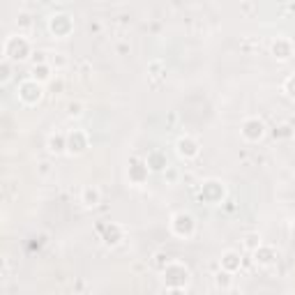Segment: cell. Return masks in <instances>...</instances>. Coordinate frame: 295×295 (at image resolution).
Returning a JSON list of instances; mask_svg holds the SVG:
<instances>
[{"label": "cell", "instance_id": "cell-33", "mask_svg": "<svg viewBox=\"0 0 295 295\" xmlns=\"http://www.w3.org/2000/svg\"><path fill=\"white\" fill-rule=\"evenodd\" d=\"M143 268H145V263H134V265H132V270H134V272H141Z\"/></svg>", "mask_w": 295, "mask_h": 295}, {"label": "cell", "instance_id": "cell-21", "mask_svg": "<svg viewBox=\"0 0 295 295\" xmlns=\"http://www.w3.org/2000/svg\"><path fill=\"white\" fill-rule=\"evenodd\" d=\"M65 111H67V115H69V118H81V115H83V111H85V104L81 102V99H72V102H67Z\"/></svg>", "mask_w": 295, "mask_h": 295}, {"label": "cell", "instance_id": "cell-9", "mask_svg": "<svg viewBox=\"0 0 295 295\" xmlns=\"http://www.w3.org/2000/svg\"><path fill=\"white\" fill-rule=\"evenodd\" d=\"M90 145V139L83 129H74V132L67 134V152L69 155H83Z\"/></svg>", "mask_w": 295, "mask_h": 295}, {"label": "cell", "instance_id": "cell-17", "mask_svg": "<svg viewBox=\"0 0 295 295\" xmlns=\"http://www.w3.org/2000/svg\"><path fill=\"white\" fill-rule=\"evenodd\" d=\"M145 166L152 169V171H166L171 164L166 162V155H164L162 150H152V152H148V157H145Z\"/></svg>", "mask_w": 295, "mask_h": 295}, {"label": "cell", "instance_id": "cell-2", "mask_svg": "<svg viewBox=\"0 0 295 295\" xmlns=\"http://www.w3.org/2000/svg\"><path fill=\"white\" fill-rule=\"evenodd\" d=\"M16 97H18V102L25 104V106H35V104L44 97V85L39 83V81L28 76V78H23V81H18Z\"/></svg>", "mask_w": 295, "mask_h": 295}, {"label": "cell", "instance_id": "cell-27", "mask_svg": "<svg viewBox=\"0 0 295 295\" xmlns=\"http://www.w3.org/2000/svg\"><path fill=\"white\" fill-rule=\"evenodd\" d=\"M115 51H118V55H127L132 51V44L127 42V39H120V42L115 44Z\"/></svg>", "mask_w": 295, "mask_h": 295}, {"label": "cell", "instance_id": "cell-10", "mask_svg": "<svg viewBox=\"0 0 295 295\" xmlns=\"http://www.w3.org/2000/svg\"><path fill=\"white\" fill-rule=\"evenodd\" d=\"M272 55L277 58V60H291V55H293V42H291L289 37H275L272 39V46H270Z\"/></svg>", "mask_w": 295, "mask_h": 295}, {"label": "cell", "instance_id": "cell-6", "mask_svg": "<svg viewBox=\"0 0 295 295\" xmlns=\"http://www.w3.org/2000/svg\"><path fill=\"white\" fill-rule=\"evenodd\" d=\"M48 30L51 35H55L58 39H65L74 32V21L67 12H55L48 16Z\"/></svg>", "mask_w": 295, "mask_h": 295}, {"label": "cell", "instance_id": "cell-29", "mask_svg": "<svg viewBox=\"0 0 295 295\" xmlns=\"http://www.w3.org/2000/svg\"><path fill=\"white\" fill-rule=\"evenodd\" d=\"M9 76H12V60L2 58V81H7Z\"/></svg>", "mask_w": 295, "mask_h": 295}, {"label": "cell", "instance_id": "cell-19", "mask_svg": "<svg viewBox=\"0 0 295 295\" xmlns=\"http://www.w3.org/2000/svg\"><path fill=\"white\" fill-rule=\"evenodd\" d=\"M261 245H263V240H261V235L259 233H245V238H242V247L247 249V252H256V249L261 247Z\"/></svg>", "mask_w": 295, "mask_h": 295}, {"label": "cell", "instance_id": "cell-5", "mask_svg": "<svg viewBox=\"0 0 295 295\" xmlns=\"http://www.w3.org/2000/svg\"><path fill=\"white\" fill-rule=\"evenodd\" d=\"M240 136L247 143H259L261 139L265 136V122L261 120L259 115H249V118H245L240 125Z\"/></svg>", "mask_w": 295, "mask_h": 295}, {"label": "cell", "instance_id": "cell-24", "mask_svg": "<svg viewBox=\"0 0 295 295\" xmlns=\"http://www.w3.org/2000/svg\"><path fill=\"white\" fill-rule=\"evenodd\" d=\"M35 169H37V175H39V178H48V175L53 173V166H51L48 159H39Z\"/></svg>", "mask_w": 295, "mask_h": 295}, {"label": "cell", "instance_id": "cell-32", "mask_svg": "<svg viewBox=\"0 0 295 295\" xmlns=\"http://www.w3.org/2000/svg\"><path fill=\"white\" fill-rule=\"evenodd\" d=\"M226 295H245V293H242L240 289H235V286H233V289H229V291H226Z\"/></svg>", "mask_w": 295, "mask_h": 295}, {"label": "cell", "instance_id": "cell-8", "mask_svg": "<svg viewBox=\"0 0 295 295\" xmlns=\"http://www.w3.org/2000/svg\"><path fill=\"white\" fill-rule=\"evenodd\" d=\"M175 152H178V155H180L185 162H189V159H196V157L201 155L199 139H194V136H189V134L180 136V139L175 141Z\"/></svg>", "mask_w": 295, "mask_h": 295}, {"label": "cell", "instance_id": "cell-34", "mask_svg": "<svg viewBox=\"0 0 295 295\" xmlns=\"http://www.w3.org/2000/svg\"><path fill=\"white\" fill-rule=\"evenodd\" d=\"M175 120H178V115H175V111H171V113H169V125H173Z\"/></svg>", "mask_w": 295, "mask_h": 295}, {"label": "cell", "instance_id": "cell-22", "mask_svg": "<svg viewBox=\"0 0 295 295\" xmlns=\"http://www.w3.org/2000/svg\"><path fill=\"white\" fill-rule=\"evenodd\" d=\"M148 74H150L152 78H162L164 74H166V65H164V60H150L148 62Z\"/></svg>", "mask_w": 295, "mask_h": 295}, {"label": "cell", "instance_id": "cell-35", "mask_svg": "<svg viewBox=\"0 0 295 295\" xmlns=\"http://www.w3.org/2000/svg\"><path fill=\"white\" fill-rule=\"evenodd\" d=\"M127 18H129L127 14H120V16H118V23H120V25H125V23H127Z\"/></svg>", "mask_w": 295, "mask_h": 295}, {"label": "cell", "instance_id": "cell-11", "mask_svg": "<svg viewBox=\"0 0 295 295\" xmlns=\"http://www.w3.org/2000/svg\"><path fill=\"white\" fill-rule=\"evenodd\" d=\"M219 265H222V270L231 272V275H235V272L242 268V256L240 252H235V249H226V252L222 254V259H219Z\"/></svg>", "mask_w": 295, "mask_h": 295}, {"label": "cell", "instance_id": "cell-14", "mask_svg": "<svg viewBox=\"0 0 295 295\" xmlns=\"http://www.w3.org/2000/svg\"><path fill=\"white\" fill-rule=\"evenodd\" d=\"M275 261H277V249L272 247V245H261V247L254 252V263L256 265L268 268V265H272Z\"/></svg>", "mask_w": 295, "mask_h": 295}, {"label": "cell", "instance_id": "cell-31", "mask_svg": "<svg viewBox=\"0 0 295 295\" xmlns=\"http://www.w3.org/2000/svg\"><path fill=\"white\" fill-rule=\"evenodd\" d=\"M166 295H185V289L182 286H171V289H166Z\"/></svg>", "mask_w": 295, "mask_h": 295}, {"label": "cell", "instance_id": "cell-23", "mask_svg": "<svg viewBox=\"0 0 295 295\" xmlns=\"http://www.w3.org/2000/svg\"><path fill=\"white\" fill-rule=\"evenodd\" d=\"M48 65L53 67V69H65L69 65V60H67L65 53H51L48 55Z\"/></svg>", "mask_w": 295, "mask_h": 295}, {"label": "cell", "instance_id": "cell-16", "mask_svg": "<svg viewBox=\"0 0 295 295\" xmlns=\"http://www.w3.org/2000/svg\"><path fill=\"white\" fill-rule=\"evenodd\" d=\"M53 74L55 69L48 62H42V65H32L30 69V78H35V81H39V83H48V81H53Z\"/></svg>", "mask_w": 295, "mask_h": 295}, {"label": "cell", "instance_id": "cell-26", "mask_svg": "<svg viewBox=\"0 0 295 295\" xmlns=\"http://www.w3.org/2000/svg\"><path fill=\"white\" fill-rule=\"evenodd\" d=\"M76 67H78V74H81V76H88V74H90V62L85 60V58H78L76 60Z\"/></svg>", "mask_w": 295, "mask_h": 295}, {"label": "cell", "instance_id": "cell-15", "mask_svg": "<svg viewBox=\"0 0 295 295\" xmlns=\"http://www.w3.org/2000/svg\"><path fill=\"white\" fill-rule=\"evenodd\" d=\"M46 148L51 155H62V152H67V134H62V132L48 134Z\"/></svg>", "mask_w": 295, "mask_h": 295}, {"label": "cell", "instance_id": "cell-20", "mask_svg": "<svg viewBox=\"0 0 295 295\" xmlns=\"http://www.w3.org/2000/svg\"><path fill=\"white\" fill-rule=\"evenodd\" d=\"M16 28H18V32H21V30H30V28H32V14L28 12V9H18Z\"/></svg>", "mask_w": 295, "mask_h": 295}, {"label": "cell", "instance_id": "cell-12", "mask_svg": "<svg viewBox=\"0 0 295 295\" xmlns=\"http://www.w3.org/2000/svg\"><path fill=\"white\" fill-rule=\"evenodd\" d=\"M81 203H83V208H97V205L102 203V192H99V187L97 185H85L83 189H81Z\"/></svg>", "mask_w": 295, "mask_h": 295}, {"label": "cell", "instance_id": "cell-3", "mask_svg": "<svg viewBox=\"0 0 295 295\" xmlns=\"http://www.w3.org/2000/svg\"><path fill=\"white\" fill-rule=\"evenodd\" d=\"M169 229H171V233H173L175 238H180V240H189V238L196 233V219H194L189 212L180 210V212H175L173 217H171Z\"/></svg>", "mask_w": 295, "mask_h": 295}, {"label": "cell", "instance_id": "cell-7", "mask_svg": "<svg viewBox=\"0 0 295 295\" xmlns=\"http://www.w3.org/2000/svg\"><path fill=\"white\" fill-rule=\"evenodd\" d=\"M201 201H205V203H222L224 196H226V187H224V182L219 180H205L203 185H201Z\"/></svg>", "mask_w": 295, "mask_h": 295}, {"label": "cell", "instance_id": "cell-4", "mask_svg": "<svg viewBox=\"0 0 295 295\" xmlns=\"http://www.w3.org/2000/svg\"><path fill=\"white\" fill-rule=\"evenodd\" d=\"M162 275L166 289H171V286H182L185 289V284L189 282V268L182 261H169V265L162 270Z\"/></svg>", "mask_w": 295, "mask_h": 295}, {"label": "cell", "instance_id": "cell-25", "mask_svg": "<svg viewBox=\"0 0 295 295\" xmlns=\"http://www.w3.org/2000/svg\"><path fill=\"white\" fill-rule=\"evenodd\" d=\"M282 90L286 92V95L291 97V99H295V74H291V76H286V81H284Z\"/></svg>", "mask_w": 295, "mask_h": 295}, {"label": "cell", "instance_id": "cell-13", "mask_svg": "<svg viewBox=\"0 0 295 295\" xmlns=\"http://www.w3.org/2000/svg\"><path fill=\"white\" fill-rule=\"evenodd\" d=\"M102 240L106 247H115V245H120V242L125 240V229H122L120 224H109V226L104 229Z\"/></svg>", "mask_w": 295, "mask_h": 295}, {"label": "cell", "instance_id": "cell-1", "mask_svg": "<svg viewBox=\"0 0 295 295\" xmlns=\"http://www.w3.org/2000/svg\"><path fill=\"white\" fill-rule=\"evenodd\" d=\"M35 51H32L30 46V39L28 37H23L21 32H12V35L5 37V42H2V55H5V60H23V58H28V55H32Z\"/></svg>", "mask_w": 295, "mask_h": 295}, {"label": "cell", "instance_id": "cell-18", "mask_svg": "<svg viewBox=\"0 0 295 295\" xmlns=\"http://www.w3.org/2000/svg\"><path fill=\"white\" fill-rule=\"evenodd\" d=\"M215 286H217L219 291H226L229 289H233V275L231 272H226V270H219V272H215Z\"/></svg>", "mask_w": 295, "mask_h": 295}, {"label": "cell", "instance_id": "cell-28", "mask_svg": "<svg viewBox=\"0 0 295 295\" xmlns=\"http://www.w3.org/2000/svg\"><path fill=\"white\" fill-rule=\"evenodd\" d=\"M254 12H256V5H254V2H249V0L240 2V14H254Z\"/></svg>", "mask_w": 295, "mask_h": 295}, {"label": "cell", "instance_id": "cell-30", "mask_svg": "<svg viewBox=\"0 0 295 295\" xmlns=\"http://www.w3.org/2000/svg\"><path fill=\"white\" fill-rule=\"evenodd\" d=\"M164 175H166V180L169 182H175L178 180V169H175V166H169V169L164 171Z\"/></svg>", "mask_w": 295, "mask_h": 295}]
</instances>
